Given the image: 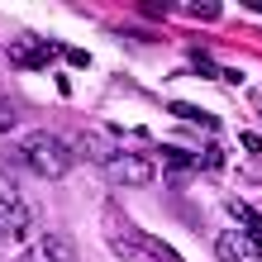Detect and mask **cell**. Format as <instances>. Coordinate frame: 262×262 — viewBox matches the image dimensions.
<instances>
[{
  "mask_svg": "<svg viewBox=\"0 0 262 262\" xmlns=\"http://www.w3.org/2000/svg\"><path fill=\"white\" fill-rule=\"evenodd\" d=\"M72 158H76L72 143H62V138H53V134H29L10 162H24V167H34L38 177L57 181V177H67V172H72Z\"/></svg>",
  "mask_w": 262,
  "mask_h": 262,
  "instance_id": "obj_1",
  "label": "cell"
},
{
  "mask_svg": "<svg viewBox=\"0 0 262 262\" xmlns=\"http://www.w3.org/2000/svg\"><path fill=\"white\" fill-rule=\"evenodd\" d=\"M100 172H105V181H115V186H148V181L158 177V167L148 158H138V152H115Z\"/></svg>",
  "mask_w": 262,
  "mask_h": 262,
  "instance_id": "obj_2",
  "label": "cell"
},
{
  "mask_svg": "<svg viewBox=\"0 0 262 262\" xmlns=\"http://www.w3.org/2000/svg\"><path fill=\"white\" fill-rule=\"evenodd\" d=\"M0 234L5 238H24L29 234V205L24 195L14 191V181L0 177Z\"/></svg>",
  "mask_w": 262,
  "mask_h": 262,
  "instance_id": "obj_3",
  "label": "cell"
},
{
  "mask_svg": "<svg viewBox=\"0 0 262 262\" xmlns=\"http://www.w3.org/2000/svg\"><path fill=\"white\" fill-rule=\"evenodd\" d=\"M214 253H220V262H253V238L248 234H238V229H224L220 243H214Z\"/></svg>",
  "mask_w": 262,
  "mask_h": 262,
  "instance_id": "obj_4",
  "label": "cell"
},
{
  "mask_svg": "<svg viewBox=\"0 0 262 262\" xmlns=\"http://www.w3.org/2000/svg\"><path fill=\"white\" fill-rule=\"evenodd\" d=\"M53 48H57V43H43V38H19V43L10 48V57H14L19 67H48V62H53Z\"/></svg>",
  "mask_w": 262,
  "mask_h": 262,
  "instance_id": "obj_5",
  "label": "cell"
},
{
  "mask_svg": "<svg viewBox=\"0 0 262 262\" xmlns=\"http://www.w3.org/2000/svg\"><path fill=\"white\" fill-rule=\"evenodd\" d=\"M72 152H76V158H86V162H100V167L115 158L110 143H105V138H96V134H76V138H72Z\"/></svg>",
  "mask_w": 262,
  "mask_h": 262,
  "instance_id": "obj_6",
  "label": "cell"
},
{
  "mask_svg": "<svg viewBox=\"0 0 262 262\" xmlns=\"http://www.w3.org/2000/svg\"><path fill=\"white\" fill-rule=\"evenodd\" d=\"M172 115H177V119H186V124H200L205 134L220 129V119H214L210 110H200V105H191V100H172Z\"/></svg>",
  "mask_w": 262,
  "mask_h": 262,
  "instance_id": "obj_7",
  "label": "cell"
},
{
  "mask_svg": "<svg viewBox=\"0 0 262 262\" xmlns=\"http://www.w3.org/2000/svg\"><path fill=\"white\" fill-rule=\"evenodd\" d=\"M138 253H143L148 262H181L172 248H167L162 238H152V234H138Z\"/></svg>",
  "mask_w": 262,
  "mask_h": 262,
  "instance_id": "obj_8",
  "label": "cell"
},
{
  "mask_svg": "<svg viewBox=\"0 0 262 262\" xmlns=\"http://www.w3.org/2000/svg\"><path fill=\"white\" fill-rule=\"evenodd\" d=\"M234 214H238L243 224H248V238H253V248L262 253V214H253L248 205H243V200H234Z\"/></svg>",
  "mask_w": 262,
  "mask_h": 262,
  "instance_id": "obj_9",
  "label": "cell"
},
{
  "mask_svg": "<svg viewBox=\"0 0 262 262\" xmlns=\"http://www.w3.org/2000/svg\"><path fill=\"white\" fill-rule=\"evenodd\" d=\"M43 253H48L53 262H72V243L62 234H43Z\"/></svg>",
  "mask_w": 262,
  "mask_h": 262,
  "instance_id": "obj_10",
  "label": "cell"
},
{
  "mask_svg": "<svg viewBox=\"0 0 262 262\" xmlns=\"http://www.w3.org/2000/svg\"><path fill=\"white\" fill-rule=\"evenodd\" d=\"M162 158H167V167H172V177H181V172L191 177V167H195V158L181 152V148H162Z\"/></svg>",
  "mask_w": 262,
  "mask_h": 262,
  "instance_id": "obj_11",
  "label": "cell"
},
{
  "mask_svg": "<svg viewBox=\"0 0 262 262\" xmlns=\"http://www.w3.org/2000/svg\"><path fill=\"white\" fill-rule=\"evenodd\" d=\"M186 10L195 14V19H220L224 5H220V0H195V5H186Z\"/></svg>",
  "mask_w": 262,
  "mask_h": 262,
  "instance_id": "obj_12",
  "label": "cell"
},
{
  "mask_svg": "<svg viewBox=\"0 0 262 262\" xmlns=\"http://www.w3.org/2000/svg\"><path fill=\"white\" fill-rule=\"evenodd\" d=\"M138 10H143V14H152V19H167V14H172L177 5H172V0H143Z\"/></svg>",
  "mask_w": 262,
  "mask_h": 262,
  "instance_id": "obj_13",
  "label": "cell"
},
{
  "mask_svg": "<svg viewBox=\"0 0 262 262\" xmlns=\"http://www.w3.org/2000/svg\"><path fill=\"white\" fill-rule=\"evenodd\" d=\"M14 124H19V110H14L10 100H0V134H10Z\"/></svg>",
  "mask_w": 262,
  "mask_h": 262,
  "instance_id": "obj_14",
  "label": "cell"
},
{
  "mask_svg": "<svg viewBox=\"0 0 262 262\" xmlns=\"http://www.w3.org/2000/svg\"><path fill=\"white\" fill-rule=\"evenodd\" d=\"M62 53H67L72 67H91V53H81V48H62Z\"/></svg>",
  "mask_w": 262,
  "mask_h": 262,
  "instance_id": "obj_15",
  "label": "cell"
},
{
  "mask_svg": "<svg viewBox=\"0 0 262 262\" xmlns=\"http://www.w3.org/2000/svg\"><path fill=\"white\" fill-rule=\"evenodd\" d=\"M205 167H224V148L210 143V148H205Z\"/></svg>",
  "mask_w": 262,
  "mask_h": 262,
  "instance_id": "obj_16",
  "label": "cell"
},
{
  "mask_svg": "<svg viewBox=\"0 0 262 262\" xmlns=\"http://www.w3.org/2000/svg\"><path fill=\"white\" fill-rule=\"evenodd\" d=\"M243 5H248V10H257V14H262V0H243Z\"/></svg>",
  "mask_w": 262,
  "mask_h": 262,
  "instance_id": "obj_17",
  "label": "cell"
}]
</instances>
